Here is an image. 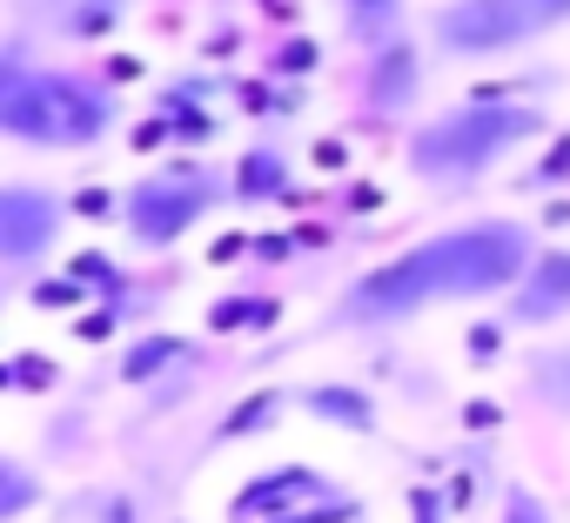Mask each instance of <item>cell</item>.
<instances>
[{
  "mask_svg": "<svg viewBox=\"0 0 570 523\" xmlns=\"http://www.w3.org/2000/svg\"><path fill=\"white\" fill-rule=\"evenodd\" d=\"M537 262V241L523 221L490 215V221H463L443 228L416 248H403L396 262L356 276L330 316V329H390L410 323L436 303H476V296H510Z\"/></svg>",
  "mask_w": 570,
  "mask_h": 523,
  "instance_id": "1",
  "label": "cell"
},
{
  "mask_svg": "<svg viewBox=\"0 0 570 523\" xmlns=\"http://www.w3.org/2000/svg\"><path fill=\"white\" fill-rule=\"evenodd\" d=\"M121 121V95L95 75L75 68H35L21 41H8L0 61V135H14L21 148H95Z\"/></svg>",
  "mask_w": 570,
  "mask_h": 523,
  "instance_id": "2",
  "label": "cell"
},
{
  "mask_svg": "<svg viewBox=\"0 0 570 523\" xmlns=\"http://www.w3.org/2000/svg\"><path fill=\"white\" fill-rule=\"evenodd\" d=\"M530 135H543V115L530 101H497V95H476V101H456L443 115H430L403 161L423 188H470L476 175H490L510 148H523Z\"/></svg>",
  "mask_w": 570,
  "mask_h": 523,
  "instance_id": "3",
  "label": "cell"
},
{
  "mask_svg": "<svg viewBox=\"0 0 570 523\" xmlns=\"http://www.w3.org/2000/svg\"><path fill=\"white\" fill-rule=\"evenodd\" d=\"M215 201H222L215 168L175 161V168H161V175H141V181L121 195V228H128L135 248H175Z\"/></svg>",
  "mask_w": 570,
  "mask_h": 523,
  "instance_id": "4",
  "label": "cell"
},
{
  "mask_svg": "<svg viewBox=\"0 0 570 523\" xmlns=\"http://www.w3.org/2000/svg\"><path fill=\"white\" fill-rule=\"evenodd\" d=\"M430 41L456 61H490V55L530 48L537 28L523 14V0H443L430 14Z\"/></svg>",
  "mask_w": 570,
  "mask_h": 523,
  "instance_id": "5",
  "label": "cell"
},
{
  "mask_svg": "<svg viewBox=\"0 0 570 523\" xmlns=\"http://www.w3.org/2000/svg\"><path fill=\"white\" fill-rule=\"evenodd\" d=\"M61 228H68V201L55 188H35V181L0 188V262H8V269H35L61 241Z\"/></svg>",
  "mask_w": 570,
  "mask_h": 523,
  "instance_id": "6",
  "label": "cell"
},
{
  "mask_svg": "<svg viewBox=\"0 0 570 523\" xmlns=\"http://www.w3.org/2000/svg\"><path fill=\"white\" fill-rule=\"evenodd\" d=\"M416 95H423V55H416V41H396L390 34L383 48H370V68H363L370 115H410Z\"/></svg>",
  "mask_w": 570,
  "mask_h": 523,
  "instance_id": "7",
  "label": "cell"
},
{
  "mask_svg": "<svg viewBox=\"0 0 570 523\" xmlns=\"http://www.w3.org/2000/svg\"><path fill=\"white\" fill-rule=\"evenodd\" d=\"M557 316H570V248H543L530 262V276L510 289V323L517 329H543Z\"/></svg>",
  "mask_w": 570,
  "mask_h": 523,
  "instance_id": "8",
  "label": "cell"
},
{
  "mask_svg": "<svg viewBox=\"0 0 570 523\" xmlns=\"http://www.w3.org/2000/svg\"><path fill=\"white\" fill-rule=\"evenodd\" d=\"M303 496H343L330 476H316L309 463H289V470H275V476H255L242 496H235V523H268V516H282V510H296Z\"/></svg>",
  "mask_w": 570,
  "mask_h": 523,
  "instance_id": "9",
  "label": "cell"
},
{
  "mask_svg": "<svg viewBox=\"0 0 570 523\" xmlns=\"http://www.w3.org/2000/svg\"><path fill=\"white\" fill-rule=\"evenodd\" d=\"M28 8H41L61 41H101L128 21V0H28Z\"/></svg>",
  "mask_w": 570,
  "mask_h": 523,
  "instance_id": "10",
  "label": "cell"
},
{
  "mask_svg": "<svg viewBox=\"0 0 570 523\" xmlns=\"http://www.w3.org/2000/svg\"><path fill=\"white\" fill-rule=\"evenodd\" d=\"M296 403H303L309 416H323V423L350 430V436H370V430H376V403H370L356 383H309Z\"/></svg>",
  "mask_w": 570,
  "mask_h": 523,
  "instance_id": "11",
  "label": "cell"
},
{
  "mask_svg": "<svg viewBox=\"0 0 570 523\" xmlns=\"http://www.w3.org/2000/svg\"><path fill=\"white\" fill-rule=\"evenodd\" d=\"M289 188H296V175H289V155H282V148H248V155H242V168H235V201L262 208V201H282Z\"/></svg>",
  "mask_w": 570,
  "mask_h": 523,
  "instance_id": "12",
  "label": "cell"
},
{
  "mask_svg": "<svg viewBox=\"0 0 570 523\" xmlns=\"http://www.w3.org/2000/svg\"><path fill=\"white\" fill-rule=\"evenodd\" d=\"M523 383H530V396H537L550 416H570V343H543V349H530Z\"/></svg>",
  "mask_w": 570,
  "mask_h": 523,
  "instance_id": "13",
  "label": "cell"
},
{
  "mask_svg": "<svg viewBox=\"0 0 570 523\" xmlns=\"http://www.w3.org/2000/svg\"><path fill=\"white\" fill-rule=\"evenodd\" d=\"M336 8H343V28H350L363 48H383V41L396 34V21H403L410 0H336Z\"/></svg>",
  "mask_w": 570,
  "mask_h": 523,
  "instance_id": "14",
  "label": "cell"
},
{
  "mask_svg": "<svg viewBox=\"0 0 570 523\" xmlns=\"http://www.w3.org/2000/svg\"><path fill=\"white\" fill-rule=\"evenodd\" d=\"M181 356H188V343L155 329V336H141V343L121 356V383H155V376H161L168 363H181Z\"/></svg>",
  "mask_w": 570,
  "mask_h": 523,
  "instance_id": "15",
  "label": "cell"
},
{
  "mask_svg": "<svg viewBox=\"0 0 570 523\" xmlns=\"http://www.w3.org/2000/svg\"><path fill=\"white\" fill-rule=\"evenodd\" d=\"M275 416H282V396H275V389H255V396H248V403L215 430V443H248V436H255V430H268Z\"/></svg>",
  "mask_w": 570,
  "mask_h": 523,
  "instance_id": "16",
  "label": "cell"
},
{
  "mask_svg": "<svg viewBox=\"0 0 570 523\" xmlns=\"http://www.w3.org/2000/svg\"><path fill=\"white\" fill-rule=\"evenodd\" d=\"M35 496H41V483H35V470L28 463H0V516H28L35 510Z\"/></svg>",
  "mask_w": 570,
  "mask_h": 523,
  "instance_id": "17",
  "label": "cell"
},
{
  "mask_svg": "<svg viewBox=\"0 0 570 523\" xmlns=\"http://www.w3.org/2000/svg\"><path fill=\"white\" fill-rule=\"evenodd\" d=\"M235 323H275V303L235 296V303H215V309H208V329H235Z\"/></svg>",
  "mask_w": 570,
  "mask_h": 523,
  "instance_id": "18",
  "label": "cell"
},
{
  "mask_svg": "<svg viewBox=\"0 0 570 523\" xmlns=\"http://www.w3.org/2000/svg\"><path fill=\"white\" fill-rule=\"evenodd\" d=\"M497 523H557V516H550V503H543L537 490L510 483V490H503V516H497Z\"/></svg>",
  "mask_w": 570,
  "mask_h": 523,
  "instance_id": "19",
  "label": "cell"
},
{
  "mask_svg": "<svg viewBox=\"0 0 570 523\" xmlns=\"http://www.w3.org/2000/svg\"><path fill=\"white\" fill-rule=\"evenodd\" d=\"M268 523H356V503H350V496H323V503H309V510H282V516H268Z\"/></svg>",
  "mask_w": 570,
  "mask_h": 523,
  "instance_id": "20",
  "label": "cell"
},
{
  "mask_svg": "<svg viewBox=\"0 0 570 523\" xmlns=\"http://www.w3.org/2000/svg\"><path fill=\"white\" fill-rule=\"evenodd\" d=\"M563 181H570V135H563V141H557L530 175H523V188H537V195H543V188H563Z\"/></svg>",
  "mask_w": 570,
  "mask_h": 523,
  "instance_id": "21",
  "label": "cell"
},
{
  "mask_svg": "<svg viewBox=\"0 0 570 523\" xmlns=\"http://www.w3.org/2000/svg\"><path fill=\"white\" fill-rule=\"evenodd\" d=\"M323 61V48L316 41H282L275 55H268V75H309Z\"/></svg>",
  "mask_w": 570,
  "mask_h": 523,
  "instance_id": "22",
  "label": "cell"
},
{
  "mask_svg": "<svg viewBox=\"0 0 570 523\" xmlns=\"http://www.w3.org/2000/svg\"><path fill=\"white\" fill-rule=\"evenodd\" d=\"M75 276H81L88 289H128V269H121V262H108V255H81Z\"/></svg>",
  "mask_w": 570,
  "mask_h": 523,
  "instance_id": "23",
  "label": "cell"
},
{
  "mask_svg": "<svg viewBox=\"0 0 570 523\" xmlns=\"http://www.w3.org/2000/svg\"><path fill=\"white\" fill-rule=\"evenodd\" d=\"M523 14H530L537 34H557V28L570 21V0H523Z\"/></svg>",
  "mask_w": 570,
  "mask_h": 523,
  "instance_id": "24",
  "label": "cell"
},
{
  "mask_svg": "<svg viewBox=\"0 0 570 523\" xmlns=\"http://www.w3.org/2000/svg\"><path fill=\"white\" fill-rule=\"evenodd\" d=\"M410 516H416V523H443V490H430V483L410 490Z\"/></svg>",
  "mask_w": 570,
  "mask_h": 523,
  "instance_id": "25",
  "label": "cell"
},
{
  "mask_svg": "<svg viewBox=\"0 0 570 523\" xmlns=\"http://www.w3.org/2000/svg\"><path fill=\"white\" fill-rule=\"evenodd\" d=\"M75 208H81V215H121V195H101V188H88V195H75Z\"/></svg>",
  "mask_w": 570,
  "mask_h": 523,
  "instance_id": "26",
  "label": "cell"
}]
</instances>
